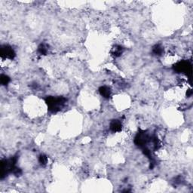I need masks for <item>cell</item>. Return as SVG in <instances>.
Returning a JSON list of instances; mask_svg holds the SVG:
<instances>
[{"label": "cell", "instance_id": "obj_1", "mask_svg": "<svg viewBox=\"0 0 193 193\" xmlns=\"http://www.w3.org/2000/svg\"><path fill=\"white\" fill-rule=\"evenodd\" d=\"M66 99L64 97H48L46 98L45 102L48 106V109L53 112H56L60 111L64 107Z\"/></svg>", "mask_w": 193, "mask_h": 193}, {"label": "cell", "instance_id": "obj_2", "mask_svg": "<svg viewBox=\"0 0 193 193\" xmlns=\"http://www.w3.org/2000/svg\"><path fill=\"white\" fill-rule=\"evenodd\" d=\"M174 69L178 72H185L187 75L189 74V76H191V74H192V66L187 61H181V62L177 63L174 66Z\"/></svg>", "mask_w": 193, "mask_h": 193}, {"label": "cell", "instance_id": "obj_3", "mask_svg": "<svg viewBox=\"0 0 193 193\" xmlns=\"http://www.w3.org/2000/svg\"><path fill=\"white\" fill-rule=\"evenodd\" d=\"M0 55L2 58L12 60L15 57V52L12 47L8 45H3L1 47Z\"/></svg>", "mask_w": 193, "mask_h": 193}, {"label": "cell", "instance_id": "obj_4", "mask_svg": "<svg viewBox=\"0 0 193 193\" xmlns=\"http://www.w3.org/2000/svg\"><path fill=\"white\" fill-rule=\"evenodd\" d=\"M148 140V136L144 131H142L137 134V135L135 137V143L137 146H143L145 144H146Z\"/></svg>", "mask_w": 193, "mask_h": 193}, {"label": "cell", "instance_id": "obj_5", "mask_svg": "<svg viewBox=\"0 0 193 193\" xmlns=\"http://www.w3.org/2000/svg\"><path fill=\"white\" fill-rule=\"evenodd\" d=\"M122 128V125L118 120H113L110 123V129L113 132H119Z\"/></svg>", "mask_w": 193, "mask_h": 193}, {"label": "cell", "instance_id": "obj_6", "mask_svg": "<svg viewBox=\"0 0 193 193\" xmlns=\"http://www.w3.org/2000/svg\"><path fill=\"white\" fill-rule=\"evenodd\" d=\"M99 92H100V95L105 98H109L111 95V90L107 86H101L99 88Z\"/></svg>", "mask_w": 193, "mask_h": 193}, {"label": "cell", "instance_id": "obj_7", "mask_svg": "<svg viewBox=\"0 0 193 193\" xmlns=\"http://www.w3.org/2000/svg\"><path fill=\"white\" fill-rule=\"evenodd\" d=\"M123 48L120 45H117L112 49V54L115 57H119L122 54Z\"/></svg>", "mask_w": 193, "mask_h": 193}, {"label": "cell", "instance_id": "obj_8", "mask_svg": "<svg viewBox=\"0 0 193 193\" xmlns=\"http://www.w3.org/2000/svg\"><path fill=\"white\" fill-rule=\"evenodd\" d=\"M38 52L40 55H45L48 52V49L44 44H41L38 48Z\"/></svg>", "mask_w": 193, "mask_h": 193}, {"label": "cell", "instance_id": "obj_9", "mask_svg": "<svg viewBox=\"0 0 193 193\" xmlns=\"http://www.w3.org/2000/svg\"><path fill=\"white\" fill-rule=\"evenodd\" d=\"M0 80H1V83L2 85H7L10 82V78L6 75H2Z\"/></svg>", "mask_w": 193, "mask_h": 193}, {"label": "cell", "instance_id": "obj_10", "mask_svg": "<svg viewBox=\"0 0 193 193\" xmlns=\"http://www.w3.org/2000/svg\"><path fill=\"white\" fill-rule=\"evenodd\" d=\"M153 52L155 54V55H161L162 52H163V48H162V47L161 45H155V47L153 48Z\"/></svg>", "mask_w": 193, "mask_h": 193}, {"label": "cell", "instance_id": "obj_11", "mask_svg": "<svg viewBox=\"0 0 193 193\" xmlns=\"http://www.w3.org/2000/svg\"><path fill=\"white\" fill-rule=\"evenodd\" d=\"M38 161H39L40 163L42 164V165H45L47 164L48 162V158L46 155H41L39 156V158H38Z\"/></svg>", "mask_w": 193, "mask_h": 193}]
</instances>
